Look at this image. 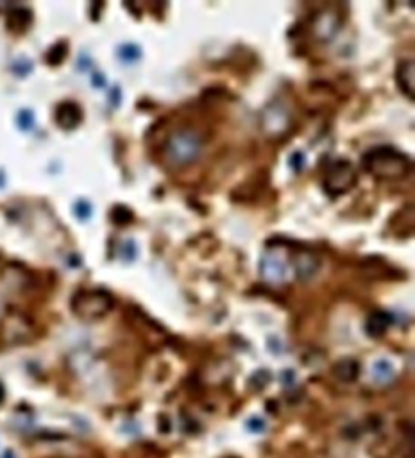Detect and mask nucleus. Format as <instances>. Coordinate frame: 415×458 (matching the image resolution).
Returning a JSON list of instances; mask_svg holds the SVG:
<instances>
[{
  "mask_svg": "<svg viewBox=\"0 0 415 458\" xmlns=\"http://www.w3.org/2000/svg\"><path fill=\"white\" fill-rule=\"evenodd\" d=\"M363 166L376 178L396 181L408 175V172L412 171V162L407 154L399 153L398 149L381 145L365 154Z\"/></svg>",
  "mask_w": 415,
  "mask_h": 458,
  "instance_id": "f257e3e1",
  "label": "nucleus"
},
{
  "mask_svg": "<svg viewBox=\"0 0 415 458\" xmlns=\"http://www.w3.org/2000/svg\"><path fill=\"white\" fill-rule=\"evenodd\" d=\"M204 149V140L195 129H177L165 144V158L175 166L195 163Z\"/></svg>",
  "mask_w": 415,
  "mask_h": 458,
  "instance_id": "f03ea898",
  "label": "nucleus"
},
{
  "mask_svg": "<svg viewBox=\"0 0 415 458\" xmlns=\"http://www.w3.org/2000/svg\"><path fill=\"white\" fill-rule=\"evenodd\" d=\"M115 305V299L110 292L101 290V288H92V290H81L75 294L72 308L75 314L83 318H101L111 312Z\"/></svg>",
  "mask_w": 415,
  "mask_h": 458,
  "instance_id": "7ed1b4c3",
  "label": "nucleus"
},
{
  "mask_svg": "<svg viewBox=\"0 0 415 458\" xmlns=\"http://www.w3.org/2000/svg\"><path fill=\"white\" fill-rule=\"evenodd\" d=\"M354 183H356V169L347 160L333 162L324 175V188L331 195H342L349 192Z\"/></svg>",
  "mask_w": 415,
  "mask_h": 458,
  "instance_id": "20e7f679",
  "label": "nucleus"
},
{
  "mask_svg": "<svg viewBox=\"0 0 415 458\" xmlns=\"http://www.w3.org/2000/svg\"><path fill=\"white\" fill-rule=\"evenodd\" d=\"M260 120H262V131L269 138H281L292 126V115L289 108L280 101L267 104Z\"/></svg>",
  "mask_w": 415,
  "mask_h": 458,
  "instance_id": "39448f33",
  "label": "nucleus"
},
{
  "mask_svg": "<svg viewBox=\"0 0 415 458\" xmlns=\"http://www.w3.org/2000/svg\"><path fill=\"white\" fill-rule=\"evenodd\" d=\"M260 272L263 280L271 283H283L287 280V262L278 254H265L260 262Z\"/></svg>",
  "mask_w": 415,
  "mask_h": 458,
  "instance_id": "423d86ee",
  "label": "nucleus"
},
{
  "mask_svg": "<svg viewBox=\"0 0 415 458\" xmlns=\"http://www.w3.org/2000/svg\"><path fill=\"white\" fill-rule=\"evenodd\" d=\"M320 269V258L310 251V249H305L298 256L293 258V271L299 280L308 281L311 280Z\"/></svg>",
  "mask_w": 415,
  "mask_h": 458,
  "instance_id": "0eeeda50",
  "label": "nucleus"
},
{
  "mask_svg": "<svg viewBox=\"0 0 415 458\" xmlns=\"http://www.w3.org/2000/svg\"><path fill=\"white\" fill-rule=\"evenodd\" d=\"M415 63L412 57L408 59H403L398 66V72H396V81H398L401 92L414 101L415 99Z\"/></svg>",
  "mask_w": 415,
  "mask_h": 458,
  "instance_id": "6e6552de",
  "label": "nucleus"
},
{
  "mask_svg": "<svg viewBox=\"0 0 415 458\" xmlns=\"http://www.w3.org/2000/svg\"><path fill=\"white\" fill-rule=\"evenodd\" d=\"M338 27H340V20H338L337 15L326 11V13H320L319 17L315 18L313 32L320 41H328L337 35Z\"/></svg>",
  "mask_w": 415,
  "mask_h": 458,
  "instance_id": "1a4fd4ad",
  "label": "nucleus"
},
{
  "mask_svg": "<svg viewBox=\"0 0 415 458\" xmlns=\"http://www.w3.org/2000/svg\"><path fill=\"white\" fill-rule=\"evenodd\" d=\"M83 118V111L75 102H61L56 109V122L63 127V129H74L81 124Z\"/></svg>",
  "mask_w": 415,
  "mask_h": 458,
  "instance_id": "9d476101",
  "label": "nucleus"
},
{
  "mask_svg": "<svg viewBox=\"0 0 415 458\" xmlns=\"http://www.w3.org/2000/svg\"><path fill=\"white\" fill-rule=\"evenodd\" d=\"M392 323H394L392 314H389V312H374V314L369 315L365 330H367V333L371 336H381L387 333V330H389Z\"/></svg>",
  "mask_w": 415,
  "mask_h": 458,
  "instance_id": "9b49d317",
  "label": "nucleus"
},
{
  "mask_svg": "<svg viewBox=\"0 0 415 458\" xmlns=\"http://www.w3.org/2000/svg\"><path fill=\"white\" fill-rule=\"evenodd\" d=\"M333 374L337 376L340 381H345V383H351L358 378L360 374V363L353 358H342L338 360L335 365H333Z\"/></svg>",
  "mask_w": 415,
  "mask_h": 458,
  "instance_id": "f8f14e48",
  "label": "nucleus"
},
{
  "mask_svg": "<svg viewBox=\"0 0 415 458\" xmlns=\"http://www.w3.org/2000/svg\"><path fill=\"white\" fill-rule=\"evenodd\" d=\"M29 23H31V11L18 8L13 9V11L9 13L8 26L11 27L13 31H22V29H26Z\"/></svg>",
  "mask_w": 415,
  "mask_h": 458,
  "instance_id": "ddd939ff",
  "label": "nucleus"
},
{
  "mask_svg": "<svg viewBox=\"0 0 415 458\" xmlns=\"http://www.w3.org/2000/svg\"><path fill=\"white\" fill-rule=\"evenodd\" d=\"M372 378H374L378 383H389L394 378V365L389 360H378V362L372 365Z\"/></svg>",
  "mask_w": 415,
  "mask_h": 458,
  "instance_id": "4468645a",
  "label": "nucleus"
},
{
  "mask_svg": "<svg viewBox=\"0 0 415 458\" xmlns=\"http://www.w3.org/2000/svg\"><path fill=\"white\" fill-rule=\"evenodd\" d=\"M118 56H120V59H122V61L135 63V61H138V59H140L142 50L136 44H124L122 47L118 48Z\"/></svg>",
  "mask_w": 415,
  "mask_h": 458,
  "instance_id": "2eb2a0df",
  "label": "nucleus"
},
{
  "mask_svg": "<svg viewBox=\"0 0 415 458\" xmlns=\"http://www.w3.org/2000/svg\"><path fill=\"white\" fill-rule=\"evenodd\" d=\"M66 56V45L65 44H57L50 48V53L47 54V61L50 65H57V63L63 61V57Z\"/></svg>",
  "mask_w": 415,
  "mask_h": 458,
  "instance_id": "dca6fc26",
  "label": "nucleus"
},
{
  "mask_svg": "<svg viewBox=\"0 0 415 458\" xmlns=\"http://www.w3.org/2000/svg\"><path fill=\"white\" fill-rule=\"evenodd\" d=\"M113 220L117 224H127L133 220V213L127 210L126 206H117L113 211Z\"/></svg>",
  "mask_w": 415,
  "mask_h": 458,
  "instance_id": "f3484780",
  "label": "nucleus"
},
{
  "mask_svg": "<svg viewBox=\"0 0 415 458\" xmlns=\"http://www.w3.org/2000/svg\"><path fill=\"white\" fill-rule=\"evenodd\" d=\"M305 163H306L305 154H302L301 151H298V153H293L292 156L289 158V165L292 166V169L296 172H301L302 169H305Z\"/></svg>",
  "mask_w": 415,
  "mask_h": 458,
  "instance_id": "a211bd4d",
  "label": "nucleus"
},
{
  "mask_svg": "<svg viewBox=\"0 0 415 458\" xmlns=\"http://www.w3.org/2000/svg\"><path fill=\"white\" fill-rule=\"evenodd\" d=\"M75 210V215H77L79 218H88L90 215H92V204L88 201H79L77 204L74 206Z\"/></svg>",
  "mask_w": 415,
  "mask_h": 458,
  "instance_id": "6ab92c4d",
  "label": "nucleus"
},
{
  "mask_svg": "<svg viewBox=\"0 0 415 458\" xmlns=\"http://www.w3.org/2000/svg\"><path fill=\"white\" fill-rule=\"evenodd\" d=\"M18 124L22 129H29L35 124V117H32L31 111H22V113L18 115Z\"/></svg>",
  "mask_w": 415,
  "mask_h": 458,
  "instance_id": "aec40b11",
  "label": "nucleus"
},
{
  "mask_svg": "<svg viewBox=\"0 0 415 458\" xmlns=\"http://www.w3.org/2000/svg\"><path fill=\"white\" fill-rule=\"evenodd\" d=\"M247 428H249L251 432L253 433H260L265 430V423H263V419H258V417H253V419L247 423Z\"/></svg>",
  "mask_w": 415,
  "mask_h": 458,
  "instance_id": "412c9836",
  "label": "nucleus"
},
{
  "mask_svg": "<svg viewBox=\"0 0 415 458\" xmlns=\"http://www.w3.org/2000/svg\"><path fill=\"white\" fill-rule=\"evenodd\" d=\"M126 253H124V256H126V260H135L136 256V245L135 242H126Z\"/></svg>",
  "mask_w": 415,
  "mask_h": 458,
  "instance_id": "4be33fe9",
  "label": "nucleus"
},
{
  "mask_svg": "<svg viewBox=\"0 0 415 458\" xmlns=\"http://www.w3.org/2000/svg\"><path fill=\"white\" fill-rule=\"evenodd\" d=\"M93 83L97 84V88H101V86H104V83H106V79L102 77V75H99V74H95L93 75Z\"/></svg>",
  "mask_w": 415,
  "mask_h": 458,
  "instance_id": "5701e85b",
  "label": "nucleus"
},
{
  "mask_svg": "<svg viewBox=\"0 0 415 458\" xmlns=\"http://www.w3.org/2000/svg\"><path fill=\"white\" fill-rule=\"evenodd\" d=\"M2 458H17V457H15V453H13V451H6V453H4V457H2Z\"/></svg>",
  "mask_w": 415,
  "mask_h": 458,
  "instance_id": "b1692460",
  "label": "nucleus"
}]
</instances>
